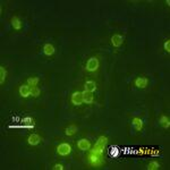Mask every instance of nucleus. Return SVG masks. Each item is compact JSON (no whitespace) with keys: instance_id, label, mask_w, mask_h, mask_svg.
<instances>
[{"instance_id":"24","label":"nucleus","mask_w":170,"mask_h":170,"mask_svg":"<svg viewBox=\"0 0 170 170\" xmlns=\"http://www.w3.org/2000/svg\"><path fill=\"white\" fill-rule=\"evenodd\" d=\"M54 170H64V166L60 163H57L54 166Z\"/></svg>"},{"instance_id":"12","label":"nucleus","mask_w":170,"mask_h":170,"mask_svg":"<svg viewBox=\"0 0 170 170\" xmlns=\"http://www.w3.org/2000/svg\"><path fill=\"white\" fill-rule=\"evenodd\" d=\"M31 89L32 87L28 86V85H22L21 87H19V94H21L22 98H27V96L31 95Z\"/></svg>"},{"instance_id":"14","label":"nucleus","mask_w":170,"mask_h":170,"mask_svg":"<svg viewBox=\"0 0 170 170\" xmlns=\"http://www.w3.org/2000/svg\"><path fill=\"white\" fill-rule=\"evenodd\" d=\"M43 54L45 56H52L54 54V47L50 43H45L43 47Z\"/></svg>"},{"instance_id":"7","label":"nucleus","mask_w":170,"mask_h":170,"mask_svg":"<svg viewBox=\"0 0 170 170\" xmlns=\"http://www.w3.org/2000/svg\"><path fill=\"white\" fill-rule=\"evenodd\" d=\"M92 93L93 92H89V91H85V90H84L83 92H82V95H83V102H85V103H87V105L93 103V101H94V96H93Z\"/></svg>"},{"instance_id":"8","label":"nucleus","mask_w":170,"mask_h":170,"mask_svg":"<svg viewBox=\"0 0 170 170\" xmlns=\"http://www.w3.org/2000/svg\"><path fill=\"white\" fill-rule=\"evenodd\" d=\"M40 142H41V137L38 134H31L27 138V143L32 146L38 145V144H40Z\"/></svg>"},{"instance_id":"11","label":"nucleus","mask_w":170,"mask_h":170,"mask_svg":"<svg viewBox=\"0 0 170 170\" xmlns=\"http://www.w3.org/2000/svg\"><path fill=\"white\" fill-rule=\"evenodd\" d=\"M147 83H149V81L146 77H137L135 80V85L138 89H145L147 86Z\"/></svg>"},{"instance_id":"1","label":"nucleus","mask_w":170,"mask_h":170,"mask_svg":"<svg viewBox=\"0 0 170 170\" xmlns=\"http://www.w3.org/2000/svg\"><path fill=\"white\" fill-rule=\"evenodd\" d=\"M107 143H108V138L106 137V136H101V137L96 141L95 145H94V149L91 151V153L102 157V154H103V151H105L106 144H107Z\"/></svg>"},{"instance_id":"23","label":"nucleus","mask_w":170,"mask_h":170,"mask_svg":"<svg viewBox=\"0 0 170 170\" xmlns=\"http://www.w3.org/2000/svg\"><path fill=\"white\" fill-rule=\"evenodd\" d=\"M163 49H164V51H167L168 54L170 52V40H167V41L164 42Z\"/></svg>"},{"instance_id":"13","label":"nucleus","mask_w":170,"mask_h":170,"mask_svg":"<svg viewBox=\"0 0 170 170\" xmlns=\"http://www.w3.org/2000/svg\"><path fill=\"white\" fill-rule=\"evenodd\" d=\"M22 125H24L27 128H32V127H34L35 122H34V119L32 117H25L22 119Z\"/></svg>"},{"instance_id":"17","label":"nucleus","mask_w":170,"mask_h":170,"mask_svg":"<svg viewBox=\"0 0 170 170\" xmlns=\"http://www.w3.org/2000/svg\"><path fill=\"white\" fill-rule=\"evenodd\" d=\"M159 122H160V125L163 127V128H169L170 127V119L169 117L167 116H161L160 117V120H159Z\"/></svg>"},{"instance_id":"16","label":"nucleus","mask_w":170,"mask_h":170,"mask_svg":"<svg viewBox=\"0 0 170 170\" xmlns=\"http://www.w3.org/2000/svg\"><path fill=\"white\" fill-rule=\"evenodd\" d=\"M84 87H85V91H89V92H94L96 90V84L94 81H87L85 82V85H84Z\"/></svg>"},{"instance_id":"21","label":"nucleus","mask_w":170,"mask_h":170,"mask_svg":"<svg viewBox=\"0 0 170 170\" xmlns=\"http://www.w3.org/2000/svg\"><path fill=\"white\" fill-rule=\"evenodd\" d=\"M160 168V164H159V162L157 161H151L149 163V166H147V169L149 170H157Z\"/></svg>"},{"instance_id":"20","label":"nucleus","mask_w":170,"mask_h":170,"mask_svg":"<svg viewBox=\"0 0 170 170\" xmlns=\"http://www.w3.org/2000/svg\"><path fill=\"white\" fill-rule=\"evenodd\" d=\"M39 77H30L27 78V85L31 87H36L38 83H39Z\"/></svg>"},{"instance_id":"2","label":"nucleus","mask_w":170,"mask_h":170,"mask_svg":"<svg viewBox=\"0 0 170 170\" xmlns=\"http://www.w3.org/2000/svg\"><path fill=\"white\" fill-rule=\"evenodd\" d=\"M86 70L90 73H94L96 70V69L99 68V59L96 58V57H92V58H90L89 60H87L86 63Z\"/></svg>"},{"instance_id":"10","label":"nucleus","mask_w":170,"mask_h":170,"mask_svg":"<svg viewBox=\"0 0 170 170\" xmlns=\"http://www.w3.org/2000/svg\"><path fill=\"white\" fill-rule=\"evenodd\" d=\"M131 126L134 127L135 131H142V128H143V120L141 119V118H137V117H135V118H133V120H131Z\"/></svg>"},{"instance_id":"6","label":"nucleus","mask_w":170,"mask_h":170,"mask_svg":"<svg viewBox=\"0 0 170 170\" xmlns=\"http://www.w3.org/2000/svg\"><path fill=\"white\" fill-rule=\"evenodd\" d=\"M89 162L92 166H100V164H102V157L91 153L89 155Z\"/></svg>"},{"instance_id":"3","label":"nucleus","mask_w":170,"mask_h":170,"mask_svg":"<svg viewBox=\"0 0 170 170\" xmlns=\"http://www.w3.org/2000/svg\"><path fill=\"white\" fill-rule=\"evenodd\" d=\"M57 152H58L59 155L66 157V155H68L69 153L72 152V146L69 145L68 143H61L57 146Z\"/></svg>"},{"instance_id":"9","label":"nucleus","mask_w":170,"mask_h":170,"mask_svg":"<svg viewBox=\"0 0 170 170\" xmlns=\"http://www.w3.org/2000/svg\"><path fill=\"white\" fill-rule=\"evenodd\" d=\"M122 42H124V38L119 34H115V35L111 36V43H112L113 47L118 48L122 44Z\"/></svg>"},{"instance_id":"18","label":"nucleus","mask_w":170,"mask_h":170,"mask_svg":"<svg viewBox=\"0 0 170 170\" xmlns=\"http://www.w3.org/2000/svg\"><path fill=\"white\" fill-rule=\"evenodd\" d=\"M76 131H77V127L75 125H70L65 129V134L67 136H73L74 134H76Z\"/></svg>"},{"instance_id":"5","label":"nucleus","mask_w":170,"mask_h":170,"mask_svg":"<svg viewBox=\"0 0 170 170\" xmlns=\"http://www.w3.org/2000/svg\"><path fill=\"white\" fill-rule=\"evenodd\" d=\"M77 147L81 151H87V150L91 149V142L87 138H81L77 142Z\"/></svg>"},{"instance_id":"15","label":"nucleus","mask_w":170,"mask_h":170,"mask_svg":"<svg viewBox=\"0 0 170 170\" xmlns=\"http://www.w3.org/2000/svg\"><path fill=\"white\" fill-rule=\"evenodd\" d=\"M12 26L14 27L16 31H19L22 28V21L17 16H14V17L12 18Z\"/></svg>"},{"instance_id":"4","label":"nucleus","mask_w":170,"mask_h":170,"mask_svg":"<svg viewBox=\"0 0 170 170\" xmlns=\"http://www.w3.org/2000/svg\"><path fill=\"white\" fill-rule=\"evenodd\" d=\"M70 101L74 106H80L83 103V95H82V92H74L70 96Z\"/></svg>"},{"instance_id":"19","label":"nucleus","mask_w":170,"mask_h":170,"mask_svg":"<svg viewBox=\"0 0 170 170\" xmlns=\"http://www.w3.org/2000/svg\"><path fill=\"white\" fill-rule=\"evenodd\" d=\"M6 77H7L6 68H5L3 66H0V84H1V85H3V83L6 81Z\"/></svg>"},{"instance_id":"22","label":"nucleus","mask_w":170,"mask_h":170,"mask_svg":"<svg viewBox=\"0 0 170 170\" xmlns=\"http://www.w3.org/2000/svg\"><path fill=\"white\" fill-rule=\"evenodd\" d=\"M40 94H41V91H40L39 87H32V89H31V95L32 96L36 98V96H39Z\"/></svg>"}]
</instances>
